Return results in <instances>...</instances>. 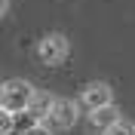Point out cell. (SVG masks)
Masks as SVG:
<instances>
[{"instance_id":"obj_1","label":"cell","mask_w":135,"mask_h":135,"mask_svg":"<svg viewBox=\"0 0 135 135\" xmlns=\"http://www.w3.org/2000/svg\"><path fill=\"white\" fill-rule=\"evenodd\" d=\"M34 95H37V89H34L31 83H25V80H6L3 89H0V108H6V110H28L31 101H34Z\"/></svg>"},{"instance_id":"obj_2","label":"cell","mask_w":135,"mask_h":135,"mask_svg":"<svg viewBox=\"0 0 135 135\" xmlns=\"http://www.w3.org/2000/svg\"><path fill=\"white\" fill-rule=\"evenodd\" d=\"M65 55H68V37L65 34H46L40 40V46H37V59L43 65H49V68L61 65Z\"/></svg>"},{"instance_id":"obj_3","label":"cell","mask_w":135,"mask_h":135,"mask_svg":"<svg viewBox=\"0 0 135 135\" xmlns=\"http://www.w3.org/2000/svg\"><path fill=\"white\" fill-rule=\"evenodd\" d=\"M77 104L71 98H55V104H52V114H49V120H52V126L55 129H71L77 123Z\"/></svg>"},{"instance_id":"obj_4","label":"cell","mask_w":135,"mask_h":135,"mask_svg":"<svg viewBox=\"0 0 135 135\" xmlns=\"http://www.w3.org/2000/svg\"><path fill=\"white\" fill-rule=\"evenodd\" d=\"M104 104H114L110 86L108 83H89L83 89V108L86 110H95V108H104Z\"/></svg>"},{"instance_id":"obj_5","label":"cell","mask_w":135,"mask_h":135,"mask_svg":"<svg viewBox=\"0 0 135 135\" xmlns=\"http://www.w3.org/2000/svg\"><path fill=\"white\" fill-rule=\"evenodd\" d=\"M117 120H120V108L117 104H104V108L89 110V129H92V132H104V129H110Z\"/></svg>"},{"instance_id":"obj_6","label":"cell","mask_w":135,"mask_h":135,"mask_svg":"<svg viewBox=\"0 0 135 135\" xmlns=\"http://www.w3.org/2000/svg\"><path fill=\"white\" fill-rule=\"evenodd\" d=\"M52 104H55V98H52L49 92H40V89H37V95H34V101H31V108H28V110L43 123V120L52 114Z\"/></svg>"},{"instance_id":"obj_7","label":"cell","mask_w":135,"mask_h":135,"mask_svg":"<svg viewBox=\"0 0 135 135\" xmlns=\"http://www.w3.org/2000/svg\"><path fill=\"white\" fill-rule=\"evenodd\" d=\"M0 135H16V110L0 108Z\"/></svg>"},{"instance_id":"obj_8","label":"cell","mask_w":135,"mask_h":135,"mask_svg":"<svg viewBox=\"0 0 135 135\" xmlns=\"http://www.w3.org/2000/svg\"><path fill=\"white\" fill-rule=\"evenodd\" d=\"M101 135H135V123H132V120H123V117H120L114 126L104 129Z\"/></svg>"},{"instance_id":"obj_9","label":"cell","mask_w":135,"mask_h":135,"mask_svg":"<svg viewBox=\"0 0 135 135\" xmlns=\"http://www.w3.org/2000/svg\"><path fill=\"white\" fill-rule=\"evenodd\" d=\"M22 135H52V132H49V126H43V123H34V126L28 129V132H22Z\"/></svg>"},{"instance_id":"obj_10","label":"cell","mask_w":135,"mask_h":135,"mask_svg":"<svg viewBox=\"0 0 135 135\" xmlns=\"http://www.w3.org/2000/svg\"><path fill=\"white\" fill-rule=\"evenodd\" d=\"M0 12H3V16L9 12V0H0Z\"/></svg>"}]
</instances>
